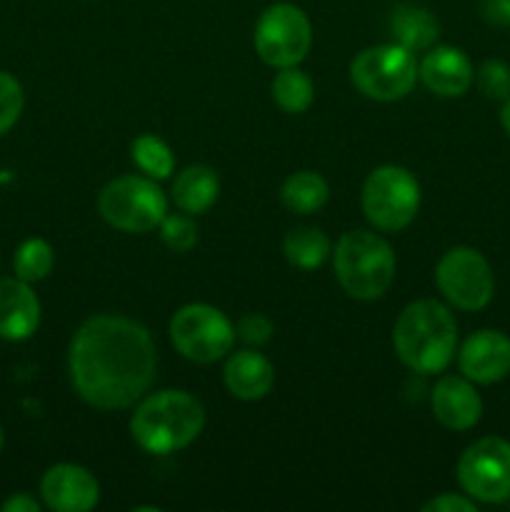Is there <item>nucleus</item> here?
I'll return each mask as SVG.
<instances>
[{
  "label": "nucleus",
  "mask_w": 510,
  "mask_h": 512,
  "mask_svg": "<svg viewBox=\"0 0 510 512\" xmlns=\"http://www.w3.org/2000/svg\"><path fill=\"white\" fill-rule=\"evenodd\" d=\"M158 228L163 235V243L175 253H188L198 243V228L185 215H165Z\"/></svg>",
  "instance_id": "bb28decb"
},
{
  "label": "nucleus",
  "mask_w": 510,
  "mask_h": 512,
  "mask_svg": "<svg viewBox=\"0 0 510 512\" xmlns=\"http://www.w3.org/2000/svg\"><path fill=\"white\" fill-rule=\"evenodd\" d=\"M458 365L470 383H500L510 375V338L500 330H478L460 348Z\"/></svg>",
  "instance_id": "f8f14e48"
},
{
  "label": "nucleus",
  "mask_w": 510,
  "mask_h": 512,
  "mask_svg": "<svg viewBox=\"0 0 510 512\" xmlns=\"http://www.w3.org/2000/svg\"><path fill=\"white\" fill-rule=\"evenodd\" d=\"M25 95L18 80L10 73H0V135L8 133L15 123H18L20 113H23Z\"/></svg>",
  "instance_id": "a878e982"
},
{
  "label": "nucleus",
  "mask_w": 510,
  "mask_h": 512,
  "mask_svg": "<svg viewBox=\"0 0 510 512\" xmlns=\"http://www.w3.org/2000/svg\"><path fill=\"white\" fill-rule=\"evenodd\" d=\"M420 208V185L400 165H383L368 175L363 185V213L385 233L408 228Z\"/></svg>",
  "instance_id": "0eeeda50"
},
{
  "label": "nucleus",
  "mask_w": 510,
  "mask_h": 512,
  "mask_svg": "<svg viewBox=\"0 0 510 512\" xmlns=\"http://www.w3.org/2000/svg\"><path fill=\"white\" fill-rule=\"evenodd\" d=\"M205 410L198 398L183 390H160L150 395L130 418L133 440L153 455L183 450L203 433Z\"/></svg>",
  "instance_id": "7ed1b4c3"
},
{
  "label": "nucleus",
  "mask_w": 510,
  "mask_h": 512,
  "mask_svg": "<svg viewBox=\"0 0 510 512\" xmlns=\"http://www.w3.org/2000/svg\"><path fill=\"white\" fill-rule=\"evenodd\" d=\"M480 15H483L490 25L510 28V0H483V3H480Z\"/></svg>",
  "instance_id": "c756f323"
},
{
  "label": "nucleus",
  "mask_w": 510,
  "mask_h": 512,
  "mask_svg": "<svg viewBox=\"0 0 510 512\" xmlns=\"http://www.w3.org/2000/svg\"><path fill=\"white\" fill-rule=\"evenodd\" d=\"M390 30H393L395 43L415 53L435 43L440 35V23L430 10L418 8V5H398L390 15Z\"/></svg>",
  "instance_id": "6ab92c4d"
},
{
  "label": "nucleus",
  "mask_w": 510,
  "mask_h": 512,
  "mask_svg": "<svg viewBox=\"0 0 510 512\" xmlns=\"http://www.w3.org/2000/svg\"><path fill=\"white\" fill-rule=\"evenodd\" d=\"M423 512H478V505H475L473 498L445 493L428 500V503L423 505Z\"/></svg>",
  "instance_id": "c85d7f7f"
},
{
  "label": "nucleus",
  "mask_w": 510,
  "mask_h": 512,
  "mask_svg": "<svg viewBox=\"0 0 510 512\" xmlns=\"http://www.w3.org/2000/svg\"><path fill=\"white\" fill-rule=\"evenodd\" d=\"M68 368L75 393L85 403L123 410L148 393L158 355L140 323L123 315H95L70 340Z\"/></svg>",
  "instance_id": "f257e3e1"
},
{
  "label": "nucleus",
  "mask_w": 510,
  "mask_h": 512,
  "mask_svg": "<svg viewBox=\"0 0 510 512\" xmlns=\"http://www.w3.org/2000/svg\"><path fill=\"white\" fill-rule=\"evenodd\" d=\"M255 50L273 68H293L303 63L313 43L310 20L298 5L275 3L263 10L255 25Z\"/></svg>",
  "instance_id": "1a4fd4ad"
},
{
  "label": "nucleus",
  "mask_w": 510,
  "mask_h": 512,
  "mask_svg": "<svg viewBox=\"0 0 510 512\" xmlns=\"http://www.w3.org/2000/svg\"><path fill=\"white\" fill-rule=\"evenodd\" d=\"M98 210L113 228L125 233H148L168 215V200L150 178L123 175L100 190Z\"/></svg>",
  "instance_id": "39448f33"
},
{
  "label": "nucleus",
  "mask_w": 510,
  "mask_h": 512,
  "mask_svg": "<svg viewBox=\"0 0 510 512\" xmlns=\"http://www.w3.org/2000/svg\"><path fill=\"white\" fill-rule=\"evenodd\" d=\"M435 283L440 293L465 313H478L493 300L495 278L483 253L468 245L448 250L435 268Z\"/></svg>",
  "instance_id": "9b49d317"
},
{
  "label": "nucleus",
  "mask_w": 510,
  "mask_h": 512,
  "mask_svg": "<svg viewBox=\"0 0 510 512\" xmlns=\"http://www.w3.org/2000/svg\"><path fill=\"white\" fill-rule=\"evenodd\" d=\"M0 510L3 512H40V503L35 498H30V495L18 493V495H13V498L5 500V503L0 505Z\"/></svg>",
  "instance_id": "7c9ffc66"
},
{
  "label": "nucleus",
  "mask_w": 510,
  "mask_h": 512,
  "mask_svg": "<svg viewBox=\"0 0 510 512\" xmlns=\"http://www.w3.org/2000/svg\"><path fill=\"white\" fill-rule=\"evenodd\" d=\"M130 153H133L135 165L155 180L168 178L175 168V158L170 153V148L163 140L155 138V135H140V138H135L133 145H130Z\"/></svg>",
  "instance_id": "5701e85b"
},
{
  "label": "nucleus",
  "mask_w": 510,
  "mask_h": 512,
  "mask_svg": "<svg viewBox=\"0 0 510 512\" xmlns=\"http://www.w3.org/2000/svg\"><path fill=\"white\" fill-rule=\"evenodd\" d=\"M500 125H503V130L510 138V98L503 100V108H500Z\"/></svg>",
  "instance_id": "2f4dec72"
},
{
  "label": "nucleus",
  "mask_w": 510,
  "mask_h": 512,
  "mask_svg": "<svg viewBox=\"0 0 510 512\" xmlns=\"http://www.w3.org/2000/svg\"><path fill=\"white\" fill-rule=\"evenodd\" d=\"M328 195V183H325L323 175L313 173V170L293 173L283 183V190H280V198H283L285 208L300 215H310L323 208L328 203Z\"/></svg>",
  "instance_id": "aec40b11"
},
{
  "label": "nucleus",
  "mask_w": 510,
  "mask_h": 512,
  "mask_svg": "<svg viewBox=\"0 0 510 512\" xmlns=\"http://www.w3.org/2000/svg\"><path fill=\"white\" fill-rule=\"evenodd\" d=\"M433 415L443 428L448 430H470L478 425L483 415V400L468 378H440L430 395Z\"/></svg>",
  "instance_id": "4468645a"
},
{
  "label": "nucleus",
  "mask_w": 510,
  "mask_h": 512,
  "mask_svg": "<svg viewBox=\"0 0 510 512\" xmlns=\"http://www.w3.org/2000/svg\"><path fill=\"white\" fill-rule=\"evenodd\" d=\"M170 340L183 358L208 365L225 358L233 348L235 328L218 308L193 303L180 308L170 320Z\"/></svg>",
  "instance_id": "6e6552de"
},
{
  "label": "nucleus",
  "mask_w": 510,
  "mask_h": 512,
  "mask_svg": "<svg viewBox=\"0 0 510 512\" xmlns=\"http://www.w3.org/2000/svg\"><path fill=\"white\" fill-rule=\"evenodd\" d=\"M40 303L30 283L20 278L0 280V338L25 340L38 330Z\"/></svg>",
  "instance_id": "dca6fc26"
},
{
  "label": "nucleus",
  "mask_w": 510,
  "mask_h": 512,
  "mask_svg": "<svg viewBox=\"0 0 510 512\" xmlns=\"http://www.w3.org/2000/svg\"><path fill=\"white\" fill-rule=\"evenodd\" d=\"M473 83L478 85L480 93L490 100H508L510 98V65L503 60H485L475 73Z\"/></svg>",
  "instance_id": "393cba45"
},
{
  "label": "nucleus",
  "mask_w": 510,
  "mask_h": 512,
  "mask_svg": "<svg viewBox=\"0 0 510 512\" xmlns=\"http://www.w3.org/2000/svg\"><path fill=\"white\" fill-rule=\"evenodd\" d=\"M283 253L288 263L295 265V268L313 270L320 268L330 255V240L320 228L300 225V228H293L285 235Z\"/></svg>",
  "instance_id": "412c9836"
},
{
  "label": "nucleus",
  "mask_w": 510,
  "mask_h": 512,
  "mask_svg": "<svg viewBox=\"0 0 510 512\" xmlns=\"http://www.w3.org/2000/svg\"><path fill=\"white\" fill-rule=\"evenodd\" d=\"M418 78L423 80L430 93L440 95V98H460L473 85L475 70L463 50L440 45L425 55L418 68Z\"/></svg>",
  "instance_id": "2eb2a0df"
},
{
  "label": "nucleus",
  "mask_w": 510,
  "mask_h": 512,
  "mask_svg": "<svg viewBox=\"0 0 510 512\" xmlns=\"http://www.w3.org/2000/svg\"><path fill=\"white\" fill-rule=\"evenodd\" d=\"M393 345L413 373H440L455 358L458 325L438 300H415L395 320Z\"/></svg>",
  "instance_id": "f03ea898"
},
{
  "label": "nucleus",
  "mask_w": 510,
  "mask_h": 512,
  "mask_svg": "<svg viewBox=\"0 0 510 512\" xmlns=\"http://www.w3.org/2000/svg\"><path fill=\"white\" fill-rule=\"evenodd\" d=\"M458 483L475 503L500 505L510 500V443L498 435L480 438L460 455Z\"/></svg>",
  "instance_id": "9d476101"
},
{
  "label": "nucleus",
  "mask_w": 510,
  "mask_h": 512,
  "mask_svg": "<svg viewBox=\"0 0 510 512\" xmlns=\"http://www.w3.org/2000/svg\"><path fill=\"white\" fill-rule=\"evenodd\" d=\"M350 80L365 98L390 103L405 98L413 90L418 80V63L403 45H373L350 63Z\"/></svg>",
  "instance_id": "423d86ee"
},
{
  "label": "nucleus",
  "mask_w": 510,
  "mask_h": 512,
  "mask_svg": "<svg viewBox=\"0 0 510 512\" xmlns=\"http://www.w3.org/2000/svg\"><path fill=\"white\" fill-rule=\"evenodd\" d=\"M40 495L43 503L55 512H88L98 505L100 485L80 465L60 463L43 475Z\"/></svg>",
  "instance_id": "ddd939ff"
},
{
  "label": "nucleus",
  "mask_w": 510,
  "mask_h": 512,
  "mask_svg": "<svg viewBox=\"0 0 510 512\" xmlns=\"http://www.w3.org/2000/svg\"><path fill=\"white\" fill-rule=\"evenodd\" d=\"M225 385L240 400H260L270 393L275 383V370L268 358L255 350H240L230 355L223 370Z\"/></svg>",
  "instance_id": "f3484780"
},
{
  "label": "nucleus",
  "mask_w": 510,
  "mask_h": 512,
  "mask_svg": "<svg viewBox=\"0 0 510 512\" xmlns=\"http://www.w3.org/2000/svg\"><path fill=\"white\" fill-rule=\"evenodd\" d=\"M53 248H50L45 240L30 238L15 253V275L25 283H38V280L48 278V273L53 270Z\"/></svg>",
  "instance_id": "b1692460"
},
{
  "label": "nucleus",
  "mask_w": 510,
  "mask_h": 512,
  "mask_svg": "<svg viewBox=\"0 0 510 512\" xmlns=\"http://www.w3.org/2000/svg\"><path fill=\"white\" fill-rule=\"evenodd\" d=\"M273 98L285 113H305L315 98L313 80L295 65L293 68H280V73L273 80Z\"/></svg>",
  "instance_id": "4be33fe9"
},
{
  "label": "nucleus",
  "mask_w": 510,
  "mask_h": 512,
  "mask_svg": "<svg viewBox=\"0 0 510 512\" xmlns=\"http://www.w3.org/2000/svg\"><path fill=\"white\" fill-rule=\"evenodd\" d=\"M335 278L355 300H375L395 278V253L380 235L350 230L335 245Z\"/></svg>",
  "instance_id": "20e7f679"
},
{
  "label": "nucleus",
  "mask_w": 510,
  "mask_h": 512,
  "mask_svg": "<svg viewBox=\"0 0 510 512\" xmlns=\"http://www.w3.org/2000/svg\"><path fill=\"white\" fill-rule=\"evenodd\" d=\"M235 330H238L235 335L248 345H263L273 338V323L260 313H250L245 318H240Z\"/></svg>",
  "instance_id": "cd10ccee"
},
{
  "label": "nucleus",
  "mask_w": 510,
  "mask_h": 512,
  "mask_svg": "<svg viewBox=\"0 0 510 512\" xmlns=\"http://www.w3.org/2000/svg\"><path fill=\"white\" fill-rule=\"evenodd\" d=\"M0 450H3V430H0Z\"/></svg>",
  "instance_id": "473e14b6"
},
{
  "label": "nucleus",
  "mask_w": 510,
  "mask_h": 512,
  "mask_svg": "<svg viewBox=\"0 0 510 512\" xmlns=\"http://www.w3.org/2000/svg\"><path fill=\"white\" fill-rule=\"evenodd\" d=\"M220 195V178L208 165H190L175 178L173 200L183 213L198 215L215 205Z\"/></svg>",
  "instance_id": "a211bd4d"
}]
</instances>
